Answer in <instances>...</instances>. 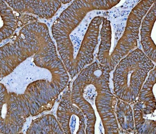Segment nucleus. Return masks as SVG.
Instances as JSON below:
<instances>
[{
	"mask_svg": "<svg viewBox=\"0 0 156 134\" xmlns=\"http://www.w3.org/2000/svg\"><path fill=\"white\" fill-rule=\"evenodd\" d=\"M111 72L108 67L96 61L81 71L73 82L71 98L87 119L86 133H94L96 111L105 134L120 133L115 114L117 99L110 87Z\"/></svg>",
	"mask_w": 156,
	"mask_h": 134,
	"instance_id": "nucleus-3",
	"label": "nucleus"
},
{
	"mask_svg": "<svg viewBox=\"0 0 156 134\" xmlns=\"http://www.w3.org/2000/svg\"><path fill=\"white\" fill-rule=\"evenodd\" d=\"M115 114L120 131L123 133H136L132 108L130 104L117 99Z\"/></svg>",
	"mask_w": 156,
	"mask_h": 134,
	"instance_id": "nucleus-9",
	"label": "nucleus"
},
{
	"mask_svg": "<svg viewBox=\"0 0 156 134\" xmlns=\"http://www.w3.org/2000/svg\"><path fill=\"white\" fill-rule=\"evenodd\" d=\"M133 109L136 133L156 134V103L137 100Z\"/></svg>",
	"mask_w": 156,
	"mask_h": 134,
	"instance_id": "nucleus-8",
	"label": "nucleus"
},
{
	"mask_svg": "<svg viewBox=\"0 0 156 134\" xmlns=\"http://www.w3.org/2000/svg\"><path fill=\"white\" fill-rule=\"evenodd\" d=\"M19 13H31L42 18L51 19L62 6V1H5Z\"/></svg>",
	"mask_w": 156,
	"mask_h": 134,
	"instance_id": "nucleus-6",
	"label": "nucleus"
},
{
	"mask_svg": "<svg viewBox=\"0 0 156 134\" xmlns=\"http://www.w3.org/2000/svg\"><path fill=\"white\" fill-rule=\"evenodd\" d=\"M154 62L137 48L122 58L114 69L113 93L117 99L133 105L148 74L154 67Z\"/></svg>",
	"mask_w": 156,
	"mask_h": 134,
	"instance_id": "nucleus-4",
	"label": "nucleus"
},
{
	"mask_svg": "<svg viewBox=\"0 0 156 134\" xmlns=\"http://www.w3.org/2000/svg\"><path fill=\"white\" fill-rule=\"evenodd\" d=\"M155 1H125L105 12L97 59L111 72L137 48L142 20Z\"/></svg>",
	"mask_w": 156,
	"mask_h": 134,
	"instance_id": "nucleus-2",
	"label": "nucleus"
},
{
	"mask_svg": "<svg viewBox=\"0 0 156 134\" xmlns=\"http://www.w3.org/2000/svg\"><path fill=\"white\" fill-rule=\"evenodd\" d=\"M1 3V41L11 36L13 31L18 27L19 21L13 14V11L7 6L5 1Z\"/></svg>",
	"mask_w": 156,
	"mask_h": 134,
	"instance_id": "nucleus-10",
	"label": "nucleus"
},
{
	"mask_svg": "<svg viewBox=\"0 0 156 134\" xmlns=\"http://www.w3.org/2000/svg\"><path fill=\"white\" fill-rule=\"evenodd\" d=\"M120 2L73 1L53 24L52 32L58 52L72 78L93 62L105 12Z\"/></svg>",
	"mask_w": 156,
	"mask_h": 134,
	"instance_id": "nucleus-1",
	"label": "nucleus"
},
{
	"mask_svg": "<svg viewBox=\"0 0 156 134\" xmlns=\"http://www.w3.org/2000/svg\"><path fill=\"white\" fill-rule=\"evenodd\" d=\"M70 88L63 93L58 110V122L66 134H85V119L83 114L74 106Z\"/></svg>",
	"mask_w": 156,
	"mask_h": 134,
	"instance_id": "nucleus-5",
	"label": "nucleus"
},
{
	"mask_svg": "<svg viewBox=\"0 0 156 134\" xmlns=\"http://www.w3.org/2000/svg\"><path fill=\"white\" fill-rule=\"evenodd\" d=\"M156 1L142 20L140 28V43L144 53L156 63Z\"/></svg>",
	"mask_w": 156,
	"mask_h": 134,
	"instance_id": "nucleus-7",
	"label": "nucleus"
}]
</instances>
